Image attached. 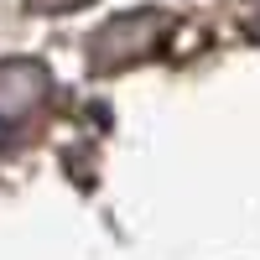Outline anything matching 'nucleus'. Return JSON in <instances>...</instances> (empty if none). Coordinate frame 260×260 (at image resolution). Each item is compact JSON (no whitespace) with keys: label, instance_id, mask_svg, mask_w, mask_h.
<instances>
[{"label":"nucleus","instance_id":"nucleus-1","mask_svg":"<svg viewBox=\"0 0 260 260\" xmlns=\"http://www.w3.org/2000/svg\"><path fill=\"white\" fill-rule=\"evenodd\" d=\"M161 31H167V21H161V16H151V11H141V16H125V21H110V26H104V31L94 37L89 62H94L99 73L125 68V62H141V57H151V52H156Z\"/></svg>","mask_w":260,"mask_h":260},{"label":"nucleus","instance_id":"nucleus-2","mask_svg":"<svg viewBox=\"0 0 260 260\" xmlns=\"http://www.w3.org/2000/svg\"><path fill=\"white\" fill-rule=\"evenodd\" d=\"M47 99V68L31 57L0 62V125H21L37 115V104Z\"/></svg>","mask_w":260,"mask_h":260},{"label":"nucleus","instance_id":"nucleus-3","mask_svg":"<svg viewBox=\"0 0 260 260\" xmlns=\"http://www.w3.org/2000/svg\"><path fill=\"white\" fill-rule=\"evenodd\" d=\"M37 11H73V6H83V0H31Z\"/></svg>","mask_w":260,"mask_h":260}]
</instances>
